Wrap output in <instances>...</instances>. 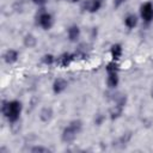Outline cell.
Segmentation results:
<instances>
[{
  "instance_id": "6da1fadb",
  "label": "cell",
  "mask_w": 153,
  "mask_h": 153,
  "mask_svg": "<svg viewBox=\"0 0 153 153\" xmlns=\"http://www.w3.org/2000/svg\"><path fill=\"white\" fill-rule=\"evenodd\" d=\"M23 111V104L18 99L12 100H2L1 102V114L8 121V123H17L20 118Z\"/></svg>"
},
{
  "instance_id": "7a4b0ae2",
  "label": "cell",
  "mask_w": 153,
  "mask_h": 153,
  "mask_svg": "<svg viewBox=\"0 0 153 153\" xmlns=\"http://www.w3.org/2000/svg\"><path fill=\"white\" fill-rule=\"evenodd\" d=\"M36 24L43 30H50L54 25V17L45 8H41L36 16Z\"/></svg>"
},
{
  "instance_id": "3957f363",
  "label": "cell",
  "mask_w": 153,
  "mask_h": 153,
  "mask_svg": "<svg viewBox=\"0 0 153 153\" xmlns=\"http://www.w3.org/2000/svg\"><path fill=\"white\" fill-rule=\"evenodd\" d=\"M139 12H140V18L143 20V23L149 24L153 22V2L146 1L141 4Z\"/></svg>"
},
{
  "instance_id": "277c9868",
  "label": "cell",
  "mask_w": 153,
  "mask_h": 153,
  "mask_svg": "<svg viewBox=\"0 0 153 153\" xmlns=\"http://www.w3.org/2000/svg\"><path fill=\"white\" fill-rule=\"evenodd\" d=\"M104 0H84L81 4V10L88 13H97L102 6Z\"/></svg>"
},
{
  "instance_id": "5b68a950",
  "label": "cell",
  "mask_w": 153,
  "mask_h": 153,
  "mask_svg": "<svg viewBox=\"0 0 153 153\" xmlns=\"http://www.w3.org/2000/svg\"><path fill=\"white\" fill-rule=\"evenodd\" d=\"M75 60V56L74 54L72 53H62L60 54L59 56H56V62L55 65L59 67V68H67L72 65V62Z\"/></svg>"
},
{
  "instance_id": "8992f818",
  "label": "cell",
  "mask_w": 153,
  "mask_h": 153,
  "mask_svg": "<svg viewBox=\"0 0 153 153\" xmlns=\"http://www.w3.org/2000/svg\"><path fill=\"white\" fill-rule=\"evenodd\" d=\"M78 135H79V134H78L69 124H67V126L62 129V131H61V140H62V142H65V143H72V142L76 139Z\"/></svg>"
},
{
  "instance_id": "52a82bcc",
  "label": "cell",
  "mask_w": 153,
  "mask_h": 153,
  "mask_svg": "<svg viewBox=\"0 0 153 153\" xmlns=\"http://www.w3.org/2000/svg\"><path fill=\"white\" fill-rule=\"evenodd\" d=\"M18 59H19V51L16 50V49H12V48L5 50L4 54H2V60H4V62H5L6 65H10V66H11V65H14V63L18 61Z\"/></svg>"
},
{
  "instance_id": "ba28073f",
  "label": "cell",
  "mask_w": 153,
  "mask_h": 153,
  "mask_svg": "<svg viewBox=\"0 0 153 153\" xmlns=\"http://www.w3.org/2000/svg\"><path fill=\"white\" fill-rule=\"evenodd\" d=\"M67 87H68V81L65 78H56L53 81V85H51V88H53L54 94H61V93H63L67 90Z\"/></svg>"
},
{
  "instance_id": "9c48e42d",
  "label": "cell",
  "mask_w": 153,
  "mask_h": 153,
  "mask_svg": "<svg viewBox=\"0 0 153 153\" xmlns=\"http://www.w3.org/2000/svg\"><path fill=\"white\" fill-rule=\"evenodd\" d=\"M81 36V30L76 24H72L67 29V38L72 43H76Z\"/></svg>"
},
{
  "instance_id": "30bf717a",
  "label": "cell",
  "mask_w": 153,
  "mask_h": 153,
  "mask_svg": "<svg viewBox=\"0 0 153 153\" xmlns=\"http://www.w3.org/2000/svg\"><path fill=\"white\" fill-rule=\"evenodd\" d=\"M54 117V110L51 106H43L41 110H39V114H38V118L41 122L43 123H49Z\"/></svg>"
},
{
  "instance_id": "8fae6325",
  "label": "cell",
  "mask_w": 153,
  "mask_h": 153,
  "mask_svg": "<svg viewBox=\"0 0 153 153\" xmlns=\"http://www.w3.org/2000/svg\"><path fill=\"white\" fill-rule=\"evenodd\" d=\"M124 108H126V105H123V104L114 103V105L109 109V114H108V115H109V117H110V120L115 121V120L120 118V117L122 116V114H123Z\"/></svg>"
},
{
  "instance_id": "7c38bea8",
  "label": "cell",
  "mask_w": 153,
  "mask_h": 153,
  "mask_svg": "<svg viewBox=\"0 0 153 153\" xmlns=\"http://www.w3.org/2000/svg\"><path fill=\"white\" fill-rule=\"evenodd\" d=\"M123 23H124V26H126L127 29L133 30V29H135V27L137 26V24H139V17H137L135 13H128V14L124 17Z\"/></svg>"
},
{
  "instance_id": "4fadbf2b",
  "label": "cell",
  "mask_w": 153,
  "mask_h": 153,
  "mask_svg": "<svg viewBox=\"0 0 153 153\" xmlns=\"http://www.w3.org/2000/svg\"><path fill=\"white\" fill-rule=\"evenodd\" d=\"M123 55V47L121 43H114L110 47V56L114 61H118Z\"/></svg>"
},
{
  "instance_id": "5bb4252c",
  "label": "cell",
  "mask_w": 153,
  "mask_h": 153,
  "mask_svg": "<svg viewBox=\"0 0 153 153\" xmlns=\"http://www.w3.org/2000/svg\"><path fill=\"white\" fill-rule=\"evenodd\" d=\"M106 86L110 90H115L120 84V76L118 73H106Z\"/></svg>"
},
{
  "instance_id": "9a60e30c",
  "label": "cell",
  "mask_w": 153,
  "mask_h": 153,
  "mask_svg": "<svg viewBox=\"0 0 153 153\" xmlns=\"http://www.w3.org/2000/svg\"><path fill=\"white\" fill-rule=\"evenodd\" d=\"M23 44L26 48H29V49L35 48L37 45V38H36V36L32 35V33H26L24 36V38H23Z\"/></svg>"
},
{
  "instance_id": "2e32d148",
  "label": "cell",
  "mask_w": 153,
  "mask_h": 153,
  "mask_svg": "<svg viewBox=\"0 0 153 153\" xmlns=\"http://www.w3.org/2000/svg\"><path fill=\"white\" fill-rule=\"evenodd\" d=\"M41 61H42V63L45 65V66H53V65H55V62H56V56L53 55V54H50V53H47V54H44V55L41 57Z\"/></svg>"
},
{
  "instance_id": "e0dca14e",
  "label": "cell",
  "mask_w": 153,
  "mask_h": 153,
  "mask_svg": "<svg viewBox=\"0 0 153 153\" xmlns=\"http://www.w3.org/2000/svg\"><path fill=\"white\" fill-rule=\"evenodd\" d=\"M105 71H106V73H118L120 72V66H118L117 61L112 60V61L108 62L106 66H105Z\"/></svg>"
},
{
  "instance_id": "ac0fdd59",
  "label": "cell",
  "mask_w": 153,
  "mask_h": 153,
  "mask_svg": "<svg viewBox=\"0 0 153 153\" xmlns=\"http://www.w3.org/2000/svg\"><path fill=\"white\" fill-rule=\"evenodd\" d=\"M105 118H106V116H105L104 114H102V112H98V114H96V115H94L93 122H94V124H96V126H102V124L104 123Z\"/></svg>"
},
{
  "instance_id": "d6986e66",
  "label": "cell",
  "mask_w": 153,
  "mask_h": 153,
  "mask_svg": "<svg viewBox=\"0 0 153 153\" xmlns=\"http://www.w3.org/2000/svg\"><path fill=\"white\" fill-rule=\"evenodd\" d=\"M32 153H47V152H50V149L48 148V147H44V146H33V147H31V149H30Z\"/></svg>"
},
{
  "instance_id": "ffe728a7",
  "label": "cell",
  "mask_w": 153,
  "mask_h": 153,
  "mask_svg": "<svg viewBox=\"0 0 153 153\" xmlns=\"http://www.w3.org/2000/svg\"><path fill=\"white\" fill-rule=\"evenodd\" d=\"M126 2H127V0H112V5H114L115 8H120Z\"/></svg>"
},
{
  "instance_id": "44dd1931",
  "label": "cell",
  "mask_w": 153,
  "mask_h": 153,
  "mask_svg": "<svg viewBox=\"0 0 153 153\" xmlns=\"http://www.w3.org/2000/svg\"><path fill=\"white\" fill-rule=\"evenodd\" d=\"M31 1H32V4H35L38 7H43L48 2V0H31Z\"/></svg>"
},
{
  "instance_id": "7402d4cb",
  "label": "cell",
  "mask_w": 153,
  "mask_h": 153,
  "mask_svg": "<svg viewBox=\"0 0 153 153\" xmlns=\"http://www.w3.org/2000/svg\"><path fill=\"white\" fill-rule=\"evenodd\" d=\"M68 2H71V4H76V2H80L81 0H67Z\"/></svg>"
},
{
  "instance_id": "603a6c76",
  "label": "cell",
  "mask_w": 153,
  "mask_h": 153,
  "mask_svg": "<svg viewBox=\"0 0 153 153\" xmlns=\"http://www.w3.org/2000/svg\"><path fill=\"white\" fill-rule=\"evenodd\" d=\"M151 97L153 98V88H152V91H151Z\"/></svg>"
}]
</instances>
